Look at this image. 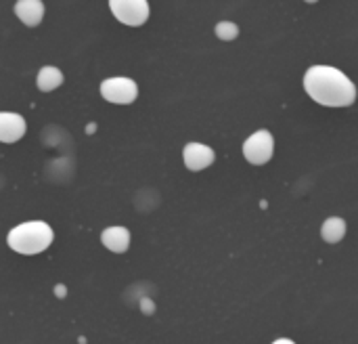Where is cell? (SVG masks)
<instances>
[{"mask_svg": "<svg viewBox=\"0 0 358 344\" xmlns=\"http://www.w3.org/2000/svg\"><path fill=\"white\" fill-rule=\"evenodd\" d=\"M216 36L220 38V40H224V42H231V40H235L237 36H239V27H237V23H233V21H220L218 25H216Z\"/></svg>", "mask_w": 358, "mask_h": 344, "instance_id": "7c38bea8", "label": "cell"}, {"mask_svg": "<svg viewBox=\"0 0 358 344\" xmlns=\"http://www.w3.org/2000/svg\"><path fill=\"white\" fill-rule=\"evenodd\" d=\"M101 242L107 250L124 254L130 246V231L126 227H109L101 233Z\"/></svg>", "mask_w": 358, "mask_h": 344, "instance_id": "ba28073f", "label": "cell"}, {"mask_svg": "<svg viewBox=\"0 0 358 344\" xmlns=\"http://www.w3.org/2000/svg\"><path fill=\"white\" fill-rule=\"evenodd\" d=\"M57 296H65V288L63 286H57Z\"/></svg>", "mask_w": 358, "mask_h": 344, "instance_id": "9a60e30c", "label": "cell"}, {"mask_svg": "<svg viewBox=\"0 0 358 344\" xmlns=\"http://www.w3.org/2000/svg\"><path fill=\"white\" fill-rule=\"evenodd\" d=\"M182 160H185V166H187L189 170L199 172V170H203V168H208V166L214 164L216 153H214V149L208 147V145L189 143V145H185V149H182Z\"/></svg>", "mask_w": 358, "mask_h": 344, "instance_id": "8992f818", "label": "cell"}, {"mask_svg": "<svg viewBox=\"0 0 358 344\" xmlns=\"http://www.w3.org/2000/svg\"><path fill=\"white\" fill-rule=\"evenodd\" d=\"M143 311H145V313H153V303L143 301Z\"/></svg>", "mask_w": 358, "mask_h": 344, "instance_id": "4fadbf2b", "label": "cell"}, {"mask_svg": "<svg viewBox=\"0 0 358 344\" xmlns=\"http://www.w3.org/2000/svg\"><path fill=\"white\" fill-rule=\"evenodd\" d=\"M15 15L27 27H36V25H40V21L44 17V4L40 0H19L15 4Z\"/></svg>", "mask_w": 358, "mask_h": 344, "instance_id": "9c48e42d", "label": "cell"}, {"mask_svg": "<svg viewBox=\"0 0 358 344\" xmlns=\"http://www.w3.org/2000/svg\"><path fill=\"white\" fill-rule=\"evenodd\" d=\"M55 240V233L48 223L44 221H27L8 231V248L15 250L17 254L34 256L44 252Z\"/></svg>", "mask_w": 358, "mask_h": 344, "instance_id": "7a4b0ae2", "label": "cell"}, {"mask_svg": "<svg viewBox=\"0 0 358 344\" xmlns=\"http://www.w3.org/2000/svg\"><path fill=\"white\" fill-rule=\"evenodd\" d=\"M23 135H25V120L19 113L2 111L0 113V141L17 143Z\"/></svg>", "mask_w": 358, "mask_h": 344, "instance_id": "52a82bcc", "label": "cell"}, {"mask_svg": "<svg viewBox=\"0 0 358 344\" xmlns=\"http://www.w3.org/2000/svg\"><path fill=\"white\" fill-rule=\"evenodd\" d=\"M273 151H275V139L268 130H258L252 137H248L243 143V156L254 166H262L271 162Z\"/></svg>", "mask_w": 358, "mask_h": 344, "instance_id": "3957f363", "label": "cell"}, {"mask_svg": "<svg viewBox=\"0 0 358 344\" xmlns=\"http://www.w3.org/2000/svg\"><path fill=\"white\" fill-rule=\"evenodd\" d=\"M109 8L117 21L130 27H138L149 19V2L145 0H111Z\"/></svg>", "mask_w": 358, "mask_h": 344, "instance_id": "277c9868", "label": "cell"}, {"mask_svg": "<svg viewBox=\"0 0 358 344\" xmlns=\"http://www.w3.org/2000/svg\"><path fill=\"white\" fill-rule=\"evenodd\" d=\"M101 95L103 99H107L109 103L115 105H128L132 101H136L138 97V86L134 80L130 78H109L101 82Z\"/></svg>", "mask_w": 358, "mask_h": 344, "instance_id": "5b68a950", "label": "cell"}, {"mask_svg": "<svg viewBox=\"0 0 358 344\" xmlns=\"http://www.w3.org/2000/svg\"><path fill=\"white\" fill-rule=\"evenodd\" d=\"M36 84L42 92H50L55 88H59L63 84V71L55 65H44L40 71H38V78H36Z\"/></svg>", "mask_w": 358, "mask_h": 344, "instance_id": "30bf717a", "label": "cell"}, {"mask_svg": "<svg viewBox=\"0 0 358 344\" xmlns=\"http://www.w3.org/2000/svg\"><path fill=\"white\" fill-rule=\"evenodd\" d=\"M273 344H296L294 340H289V338H279V340H275Z\"/></svg>", "mask_w": 358, "mask_h": 344, "instance_id": "5bb4252c", "label": "cell"}, {"mask_svg": "<svg viewBox=\"0 0 358 344\" xmlns=\"http://www.w3.org/2000/svg\"><path fill=\"white\" fill-rule=\"evenodd\" d=\"M346 235V221L340 216H331L323 223L321 227V238L327 244H340Z\"/></svg>", "mask_w": 358, "mask_h": 344, "instance_id": "8fae6325", "label": "cell"}, {"mask_svg": "<svg viewBox=\"0 0 358 344\" xmlns=\"http://www.w3.org/2000/svg\"><path fill=\"white\" fill-rule=\"evenodd\" d=\"M304 90L325 107H348L357 101V84L331 65H313L304 74Z\"/></svg>", "mask_w": 358, "mask_h": 344, "instance_id": "6da1fadb", "label": "cell"}]
</instances>
